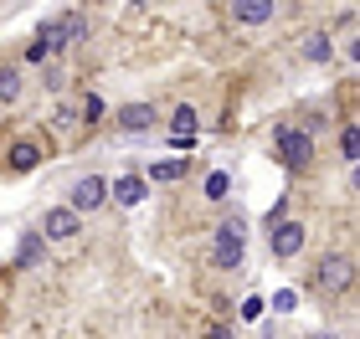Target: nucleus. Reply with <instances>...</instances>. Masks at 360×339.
I'll return each mask as SVG.
<instances>
[{"instance_id": "1", "label": "nucleus", "mask_w": 360, "mask_h": 339, "mask_svg": "<svg viewBox=\"0 0 360 339\" xmlns=\"http://www.w3.org/2000/svg\"><path fill=\"white\" fill-rule=\"evenodd\" d=\"M0 139H6V149H0V170L6 175H31L52 154V144H41L46 139L41 128H11V134H0Z\"/></svg>"}, {"instance_id": "2", "label": "nucleus", "mask_w": 360, "mask_h": 339, "mask_svg": "<svg viewBox=\"0 0 360 339\" xmlns=\"http://www.w3.org/2000/svg\"><path fill=\"white\" fill-rule=\"evenodd\" d=\"M242 257H248V221L226 216L217 226V241H211V267H217V272H237Z\"/></svg>"}, {"instance_id": "3", "label": "nucleus", "mask_w": 360, "mask_h": 339, "mask_svg": "<svg viewBox=\"0 0 360 339\" xmlns=\"http://www.w3.org/2000/svg\"><path fill=\"white\" fill-rule=\"evenodd\" d=\"M350 283H355V262L345 252H335V257H324V262L314 267V288L324 298H345L350 293Z\"/></svg>"}, {"instance_id": "4", "label": "nucleus", "mask_w": 360, "mask_h": 339, "mask_svg": "<svg viewBox=\"0 0 360 339\" xmlns=\"http://www.w3.org/2000/svg\"><path fill=\"white\" fill-rule=\"evenodd\" d=\"M278 159H283L288 175H304L309 159H314V134L309 128H278Z\"/></svg>"}, {"instance_id": "5", "label": "nucleus", "mask_w": 360, "mask_h": 339, "mask_svg": "<svg viewBox=\"0 0 360 339\" xmlns=\"http://www.w3.org/2000/svg\"><path fill=\"white\" fill-rule=\"evenodd\" d=\"M268 247H273V257H278V262L299 257V252H304V221L278 216V221H273V232H268Z\"/></svg>"}, {"instance_id": "6", "label": "nucleus", "mask_w": 360, "mask_h": 339, "mask_svg": "<svg viewBox=\"0 0 360 339\" xmlns=\"http://www.w3.org/2000/svg\"><path fill=\"white\" fill-rule=\"evenodd\" d=\"M103 201H108V180H103V175H83V180L72 185V196H68V211L88 216V211H98Z\"/></svg>"}, {"instance_id": "7", "label": "nucleus", "mask_w": 360, "mask_h": 339, "mask_svg": "<svg viewBox=\"0 0 360 339\" xmlns=\"http://www.w3.org/2000/svg\"><path fill=\"white\" fill-rule=\"evenodd\" d=\"M77 211H68V206H57V211H46L41 216V241H68V237H77Z\"/></svg>"}, {"instance_id": "8", "label": "nucleus", "mask_w": 360, "mask_h": 339, "mask_svg": "<svg viewBox=\"0 0 360 339\" xmlns=\"http://www.w3.org/2000/svg\"><path fill=\"white\" fill-rule=\"evenodd\" d=\"M273 15H278L273 0H237V6H232V21L237 26H263V21H273Z\"/></svg>"}, {"instance_id": "9", "label": "nucleus", "mask_w": 360, "mask_h": 339, "mask_svg": "<svg viewBox=\"0 0 360 339\" xmlns=\"http://www.w3.org/2000/svg\"><path fill=\"white\" fill-rule=\"evenodd\" d=\"M113 201L119 206H139L144 196H150V180H144V175H119V180H113V190H108Z\"/></svg>"}, {"instance_id": "10", "label": "nucleus", "mask_w": 360, "mask_h": 339, "mask_svg": "<svg viewBox=\"0 0 360 339\" xmlns=\"http://www.w3.org/2000/svg\"><path fill=\"white\" fill-rule=\"evenodd\" d=\"M155 124H160L155 103H124L119 108V128H134V134H139V128H155Z\"/></svg>"}, {"instance_id": "11", "label": "nucleus", "mask_w": 360, "mask_h": 339, "mask_svg": "<svg viewBox=\"0 0 360 339\" xmlns=\"http://www.w3.org/2000/svg\"><path fill=\"white\" fill-rule=\"evenodd\" d=\"M46 262V241H41V232H26L21 237V247H15V267H41Z\"/></svg>"}, {"instance_id": "12", "label": "nucleus", "mask_w": 360, "mask_h": 339, "mask_svg": "<svg viewBox=\"0 0 360 339\" xmlns=\"http://www.w3.org/2000/svg\"><path fill=\"white\" fill-rule=\"evenodd\" d=\"M195 128H201V108H195V103H175V113H170V134L195 139Z\"/></svg>"}, {"instance_id": "13", "label": "nucleus", "mask_w": 360, "mask_h": 339, "mask_svg": "<svg viewBox=\"0 0 360 339\" xmlns=\"http://www.w3.org/2000/svg\"><path fill=\"white\" fill-rule=\"evenodd\" d=\"M21 67H0V103H15L21 98Z\"/></svg>"}, {"instance_id": "14", "label": "nucleus", "mask_w": 360, "mask_h": 339, "mask_svg": "<svg viewBox=\"0 0 360 339\" xmlns=\"http://www.w3.org/2000/svg\"><path fill=\"white\" fill-rule=\"evenodd\" d=\"M226 190H232V175H226V170H211V175H206V201H221Z\"/></svg>"}, {"instance_id": "15", "label": "nucleus", "mask_w": 360, "mask_h": 339, "mask_svg": "<svg viewBox=\"0 0 360 339\" xmlns=\"http://www.w3.org/2000/svg\"><path fill=\"white\" fill-rule=\"evenodd\" d=\"M180 175H186V159H165V165H155L144 180H180Z\"/></svg>"}, {"instance_id": "16", "label": "nucleus", "mask_w": 360, "mask_h": 339, "mask_svg": "<svg viewBox=\"0 0 360 339\" xmlns=\"http://www.w3.org/2000/svg\"><path fill=\"white\" fill-rule=\"evenodd\" d=\"M304 52H309V62H330V57H335V41H330V36H309Z\"/></svg>"}, {"instance_id": "17", "label": "nucleus", "mask_w": 360, "mask_h": 339, "mask_svg": "<svg viewBox=\"0 0 360 339\" xmlns=\"http://www.w3.org/2000/svg\"><path fill=\"white\" fill-rule=\"evenodd\" d=\"M340 149H345V159H350V165L360 159V128H355V124H345V134H340Z\"/></svg>"}, {"instance_id": "18", "label": "nucleus", "mask_w": 360, "mask_h": 339, "mask_svg": "<svg viewBox=\"0 0 360 339\" xmlns=\"http://www.w3.org/2000/svg\"><path fill=\"white\" fill-rule=\"evenodd\" d=\"M98 119H103V98H98V93H88V98H83V124L93 128Z\"/></svg>"}, {"instance_id": "19", "label": "nucleus", "mask_w": 360, "mask_h": 339, "mask_svg": "<svg viewBox=\"0 0 360 339\" xmlns=\"http://www.w3.org/2000/svg\"><path fill=\"white\" fill-rule=\"evenodd\" d=\"M273 309H278V314H293V309H299V293H293V288H283V293H273Z\"/></svg>"}, {"instance_id": "20", "label": "nucleus", "mask_w": 360, "mask_h": 339, "mask_svg": "<svg viewBox=\"0 0 360 339\" xmlns=\"http://www.w3.org/2000/svg\"><path fill=\"white\" fill-rule=\"evenodd\" d=\"M201 339H232V329H226L221 319H217V324H206V329H201Z\"/></svg>"}, {"instance_id": "21", "label": "nucleus", "mask_w": 360, "mask_h": 339, "mask_svg": "<svg viewBox=\"0 0 360 339\" xmlns=\"http://www.w3.org/2000/svg\"><path fill=\"white\" fill-rule=\"evenodd\" d=\"M263 314V298H242V319H257Z\"/></svg>"}, {"instance_id": "22", "label": "nucleus", "mask_w": 360, "mask_h": 339, "mask_svg": "<svg viewBox=\"0 0 360 339\" xmlns=\"http://www.w3.org/2000/svg\"><path fill=\"white\" fill-rule=\"evenodd\" d=\"M319 339H335V334H319Z\"/></svg>"}]
</instances>
